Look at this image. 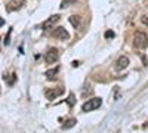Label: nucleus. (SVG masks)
<instances>
[{
    "instance_id": "obj_1",
    "label": "nucleus",
    "mask_w": 148,
    "mask_h": 133,
    "mask_svg": "<svg viewBox=\"0 0 148 133\" xmlns=\"http://www.w3.org/2000/svg\"><path fill=\"white\" fill-rule=\"evenodd\" d=\"M133 46L136 49H145L148 46V37L145 33H141V31H136L133 35Z\"/></svg>"
},
{
    "instance_id": "obj_2",
    "label": "nucleus",
    "mask_w": 148,
    "mask_h": 133,
    "mask_svg": "<svg viewBox=\"0 0 148 133\" xmlns=\"http://www.w3.org/2000/svg\"><path fill=\"white\" fill-rule=\"evenodd\" d=\"M102 104V99L101 98H92L89 101H86L83 105H82V110L84 113H89V111H93V110H98Z\"/></svg>"
},
{
    "instance_id": "obj_3",
    "label": "nucleus",
    "mask_w": 148,
    "mask_h": 133,
    "mask_svg": "<svg viewBox=\"0 0 148 133\" xmlns=\"http://www.w3.org/2000/svg\"><path fill=\"white\" fill-rule=\"evenodd\" d=\"M58 59H59V52H58L56 47H51V49L46 52V55H45V61L47 64H55Z\"/></svg>"
},
{
    "instance_id": "obj_4",
    "label": "nucleus",
    "mask_w": 148,
    "mask_h": 133,
    "mask_svg": "<svg viewBox=\"0 0 148 133\" xmlns=\"http://www.w3.org/2000/svg\"><path fill=\"white\" fill-rule=\"evenodd\" d=\"M52 35L55 39H58V40H68L70 39V34H68V31L64 28V27H56L53 31H52Z\"/></svg>"
},
{
    "instance_id": "obj_5",
    "label": "nucleus",
    "mask_w": 148,
    "mask_h": 133,
    "mask_svg": "<svg viewBox=\"0 0 148 133\" xmlns=\"http://www.w3.org/2000/svg\"><path fill=\"white\" fill-rule=\"evenodd\" d=\"M24 5H25V0H10L6 9H8V12H15V10H19Z\"/></svg>"
},
{
    "instance_id": "obj_6",
    "label": "nucleus",
    "mask_w": 148,
    "mask_h": 133,
    "mask_svg": "<svg viewBox=\"0 0 148 133\" xmlns=\"http://www.w3.org/2000/svg\"><path fill=\"white\" fill-rule=\"evenodd\" d=\"M62 93H64V89H62V87L49 89V90H46V98H47L49 101H53V99H56L58 96H61Z\"/></svg>"
},
{
    "instance_id": "obj_7",
    "label": "nucleus",
    "mask_w": 148,
    "mask_h": 133,
    "mask_svg": "<svg viewBox=\"0 0 148 133\" xmlns=\"http://www.w3.org/2000/svg\"><path fill=\"white\" fill-rule=\"evenodd\" d=\"M129 67V58L127 56H120L119 59H117V62H116V71H123V70H126Z\"/></svg>"
},
{
    "instance_id": "obj_8",
    "label": "nucleus",
    "mask_w": 148,
    "mask_h": 133,
    "mask_svg": "<svg viewBox=\"0 0 148 133\" xmlns=\"http://www.w3.org/2000/svg\"><path fill=\"white\" fill-rule=\"evenodd\" d=\"M59 21V15H52L49 16L43 24H42V30H49V28H53V25Z\"/></svg>"
},
{
    "instance_id": "obj_9",
    "label": "nucleus",
    "mask_w": 148,
    "mask_h": 133,
    "mask_svg": "<svg viewBox=\"0 0 148 133\" xmlns=\"http://www.w3.org/2000/svg\"><path fill=\"white\" fill-rule=\"evenodd\" d=\"M68 21H70V24L74 27V28H79L80 27V16H77V15H71L70 18H68Z\"/></svg>"
},
{
    "instance_id": "obj_10",
    "label": "nucleus",
    "mask_w": 148,
    "mask_h": 133,
    "mask_svg": "<svg viewBox=\"0 0 148 133\" xmlns=\"http://www.w3.org/2000/svg\"><path fill=\"white\" fill-rule=\"evenodd\" d=\"M58 71H59V68L56 67V68H53V70L46 71V72H45V76H46V78H47V80H53V78L56 77V74H58Z\"/></svg>"
},
{
    "instance_id": "obj_11",
    "label": "nucleus",
    "mask_w": 148,
    "mask_h": 133,
    "mask_svg": "<svg viewBox=\"0 0 148 133\" xmlns=\"http://www.w3.org/2000/svg\"><path fill=\"white\" fill-rule=\"evenodd\" d=\"M5 78V81L9 84V86H14V83L16 81V74H10V76H5L3 77Z\"/></svg>"
},
{
    "instance_id": "obj_12",
    "label": "nucleus",
    "mask_w": 148,
    "mask_h": 133,
    "mask_svg": "<svg viewBox=\"0 0 148 133\" xmlns=\"http://www.w3.org/2000/svg\"><path fill=\"white\" fill-rule=\"evenodd\" d=\"M77 123V120L76 118H70L68 121H65V124H64V129H70V127H73L74 124Z\"/></svg>"
},
{
    "instance_id": "obj_13",
    "label": "nucleus",
    "mask_w": 148,
    "mask_h": 133,
    "mask_svg": "<svg viewBox=\"0 0 148 133\" xmlns=\"http://www.w3.org/2000/svg\"><path fill=\"white\" fill-rule=\"evenodd\" d=\"M71 3H76V0H62V3H61V9H65V8H68Z\"/></svg>"
},
{
    "instance_id": "obj_14",
    "label": "nucleus",
    "mask_w": 148,
    "mask_h": 133,
    "mask_svg": "<svg viewBox=\"0 0 148 133\" xmlns=\"http://www.w3.org/2000/svg\"><path fill=\"white\" fill-rule=\"evenodd\" d=\"M67 104L70 105V106H73L74 104H76V98H74V95L71 93L70 96H68V99H67Z\"/></svg>"
},
{
    "instance_id": "obj_15",
    "label": "nucleus",
    "mask_w": 148,
    "mask_h": 133,
    "mask_svg": "<svg viewBox=\"0 0 148 133\" xmlns=\"http://www.w3.org/2000/svg\"><path fill=\"white\" fill-rule=\"evenodd\" d=\"M114 35H116V34H114L113 31H111V30H108V31L105 33V39H114Z\"/></svg>"
},
{
    "instance_id": "obj_16",
    "label": "nucleus",
    "mask_w": 148,
    "mask_h": 133,
    "mask_svg": "<svg viewBox=\"0 0 148 133\" xmlns=\"http://www.w3.org/2000/svg\"><path fill=\"white\" fill-rule=\"evenodd\" d=\"M141 21H142L144 25H147V27H148V16H141Z\"/></svg>"
},
{
    "instance_id": "obj_17",
    "label": "nucleus",
    "mask_w": 148,
    "mask_h": 133,
    "mask_svg": "<svg viewBox=\"0 0 148 133\" xmlns=\"http://www.w3.org/2000/svg\"><path fill=\"white\" fill-rule=\"evenodd\" d=\"M10 33H12V30H9V34H8V37H6V40H5V44H9V43H10V40H9V37H10Z\"/></svg>"
},
{
    "instance_id": "obj_18",
    "label": "nucleus",
    "mask_w": 148,
    "mask_h": 133,
    "mask_svg": "<svg viewBox=\"0 0 148 133\" xmlns=\"http://www.w3.org/2000/svg\"><path fill=\"white\" fill-rule=\"evenodd\" d=\"M73 67H79V61H73Z\"/></svg>"
},
{
    "instance_id": "obj_19",
    "label": "nucleus",
    "mask_w": 148,
    "mask_h": 133,
    "mask_svg": "<svg viewBox=\"0 0 148 133\" xmlns=\"http://www.w3.org/2000/svg\"><path fill=\"white\" fill-rule=\"evenodd\" d=\"M3 24H5V19H0V27H2Z\"/></svg>"
},
{
    "instance_id": "obj_20",
    "label": "nucleus",
    "mask_w": 148,
    "mask_h": 133,
    "mask_svg": "<svg viewBox=\"0 0 148 133\" xmlns=\"http://www.w3.org/2000/svg\"><path fill=\"white\" fill-rule=\"evenodd\" d=\"M0 40H2V37H0Z\"/></svg>"
}]
</instances>
